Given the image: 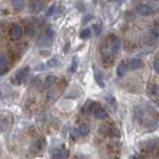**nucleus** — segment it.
I'll return each instance as SVG.
<instances>
[{"label": "nucleus", "mask_w": 159, "mask_h": 159, "mask_svg": "<svg viewBox=\"0 0 159 159\" xmlns=\"http://www.w3.org/2000/svg\"><path fill=\"white\" fill-rule=\"evenodd\" d=\"M54 37H55V33L53 30H51V29L45 30V31L41 34V36L38 38L37 45L40 47H46L52 43Z\"/></svg>", "instance_id": "obj_1"}, {"label": "nucleus", "mask_w": 159, "mask_h": 159, "mask_svg": "<svg viewBox=\"0 0 159 159\" xmlns=\"http://www.w3.org/2000/svg\"><path fill=\"white\" fill-rule=\"evenodd\" d=\"M28 74V68H25V69H21L20 71H18L16 74H15V76L13 77L12 79V82L15 84H22V82L25 80Z\"/></svg>", "instance_id": "obj_2"}, {"label": "nucleus", "mask_w": 159, "mask_h": 159, "mask_svg": "<svg viewBox=\"0 0 159 159\" xmlns=\"http://www.w3.org/2000/svg\"><path fill=\"white\" fill-rule=\"evenodd\" d=\"M93 116L98 119H102L107 116V111L102 107H101L99 104H94L93 108Z\"/></svg>", "instance_id": "obj_3"}, {"label": "nucleus", "mask_w": 159, "mask_h": 159, "mask_svg": "<svg viewBox=\"0 0 159 159\" xmlns=\"http://www.w3.org/2000/svg\"><path fill=\"white\" fill-rule=\"evenodd\" d=\"M121 47V42L120 39L117 37H113L112 40H111V43H109V49H111V52L113 54H117L119 52Z\"/></svg>", "instance_id": "obj_4"}, {"label": "nucleus", "mask_w": 159, "mask_h": 159, "mask_svg": "<svg viewBox=\"0 0 159 159\" xmlns=\"http://www.w3.org/2000/svg\"><path fill=\"white\" fill-rule=\"evenodd\" d=\"M52 159H67L68 151L64 148H57L51 154Z\"/></svg>", "instance_id": "obj_5"}, {"label": "nucleus", "mask_w": 159, "mask_h": 159, "mask_svg": "<svg viewBox=\"0 0 159 159\" xmlns=\"http://www.w3.org/2000/svg\"><path fill=\"white\" fill-rule=\"evenodd\" d=\"M10 36L13 40H19L21 39L22 36H23V29L18 26V25H15L11 28L10 30Z\"/></svg>", "instance_id": "obj_6"}, {"label": "nucleus", "mask_w": 159, "mask_h": 159, "mask_svg": "<svg viewBox=\"0 0 159 159\" xmlns=\"http://www.w3.org/2000/svg\"><path fill=\"white\" fill-rule=\"evenodd\" d=\"M136 10L141 16H144V17L149 16V15L152 13V8L149 6V5H146V4H139L136 8Z\"/></svg>", "instance_id": "obj_7"}, {"label": "nucleus", "mask_w": 159, "mask_h": 159, "mask_svg": "<svg viewBox=\"0 0 159 159\" xmlns=\"http://www.w3.org/2000/svg\"><path fill=\"white\" fill-rule=\"evenodd\" d=\"M29 7L33 13H38L43 9V3L41 0H32V1L30 2Z\"/></svg>", "instance_id": "obj_8"}, {"label": "nucleus", "mask_w": 159, "mask_h": 159, "mask_svg": "<svg viewBox=\"0 0 159 159\" xmlns=\"http://www.w3.org/2000/svg\"><path fill=\"white\" fill-rule=\"evenodd\" d=\"M143 67V62L138 58H132L128 61V68L131 70H137Z\"/></svg>", "instance_id": "obj_9"}, {"label": "nucleus", "mask_w": 159, "mask_h": 159, "mask_svg": "<svg viewBox=\"0 0 159 159\" xmlns=\"http://www.w3.org/2000/svg\"><path fill=\"white\" fill-rule=\"evenodd\" d=\"M127 69H128V63H126L125 61H121L120 63H119V65L117 66V69H116L117 77H119V78L123 77L124 75L126 74Z\"/></svg>", "instance_id": "obj_10"}, {"label": "nucleus", "mask_w": 159, "mask_h": 159, "mask_svg": "<svg viewBox=\"0 0 159 159\" xmlns=\"http://www.w3.org/2000/svg\"><path fill=\"white\" fill-rule=\"evenodd\" d=\"M57 82V77L55 76H48L45 80V83H44V88L45 89H50L51 87H53L55 84Z\"/></svg>", "instance_id": "obj_11"}, {"label": "nucleus", "mask_w": 159, "mask_h": 159, "mask_svg": "<svg viewBox=\"0 0 159 159\" xmlns=\"http://www.w3.org/2000/svg\"><path fill=\"white\" fill-rule=\"evenodd\" d=\"M94 80H96L97 84H98L101 88H104V82H103V78L102 73L98 71V70H94Z\"/></svg>", "instance_id": "obj_12"}, {"label": "nucleus", "mask_w": 159, "mask_h": 159, "mask_svg": "<svg viewBox=\"0 0 159 159\" xmlns=\"http://www.w3.org/2000/svg\"><path fill=\"white\" fill-rule=\"evenodd\" d=\"M79 129V132H80V135L82 136H86L89 134V126L88 125L87 123H83L80 125V127L78 128Z\"/></svg>", "instance_id": "obj_13"}, {"label": "nucleus", "mask_w": 159, "mask_h": 159, "mask_svg": "<svg viewBox=\"0 0 159 159\" xmlns=\"http://www.w3.org/2000/svg\"><path fill=\"white\" fill-rule=\"evenodd\" d=\"M6 66H7V60L4 55H1L0 56V70H1L2 76L5 74V71H6Z\"/></svg>", "instance_id": "obj_14"}, {"label": "nucleus", "mask_w": 159, "mask_h": 159, "mask_svg": "<svg viewBox=\"0 0 159 159\" xmlns=\"http://www.w3.org/2000/svg\"><path fill=\"white\" fill-rule=\"evenodd\" d=\"M148 93H149V94H151V96H156V94L159 93V87L156 84H149Z\"/></svg>", "instance_id": "obj_15"}, {"label": "nucleus", "mask_w": 159, "mask_h": 159, "mask_svg": "<svg viewBox=\"0 0 159 159\" xmlns=\"http://www.w3.org/2000/svg\"><path fill=\"white\" fill-rule=\"evenodd\" d=\"M94 103L92 101H88L84 103V106L83 107V112L84 113H88V112H91L93 111V108Z\"/></svg>", "instance_id": "obj_16"}, {"label": "nucleus", "mask_w": 159, "mask_h": 159, "mask_svg": "<svg viewBox=\"0 0 159 159\" xmlns=\"http://www.w3.org/2000/svg\"><path fill=\"white\" fill-rule=\"evenodd\" d=\"M11 3L13 5V7L17 10H22L25 5L24 0H11Z\"/></svg>", "instance_id": "obj_17"}, {"label": "nucleus", "mask_w": 159, "mask_h": 159, "mask_svg": "<svg viewBox=\"0 0 159 159\" xmlns=\"http://www.w3.org/2000/svg\"><path fill=\"white\" fill-rule=\"evenodd\" d=\"M144 116V111L141 107H136L134 109V118L135 119H141Z\"/></svg>", "instance_id": "obj_18"}, {"label": "nucleus", "mask_w": 159, "mask_h": 159, "mask_svg": "<svg viewBox=\"0 0 159 159\" xmlns=\"http://www.w3.org/2000/svg\"><path fill=\"white\" fill-rule=\"evenodd\" d=\"M150 35L153 38L159 37V24H155L154 26L150 29Z\"/></svg>", "instance_id": "obj_19"}, {"label": "nucleus", "mask_w": 159, "mask_h": 159, "mask_svg": "<svg viewBox=\"0 0 159 159\" xmlns=\"http://www.w3.org/2000/svg\"><path fill=\"white\" fill-rule=\"evenodd\" d=\"M89 36H91V30L89 28L83 29L82 32L80 33V38H82V39H88Z\"/></svg>", "instance_id": "obj_20"}, {"label": "nucleus", "mask_w": 159, "mask_h": 159, "mask_svg": "<svg viewBox=\"0 0 159 159\" xmlns=\"http://www.w3.org/2000/svg\"><path fill=\"white\" fill-rule=\"evenodd\" d=\"M106 101L108 104H111V106H116V98H114L112 94H107L106 96Z\"/></svg>", "instance_id": "obj_21"}, {"label": "nucleus", "mask_w": 159, "mask_h": 159, "mask_svg": "<svg viewBox=\"0 0 159 159\" xmlns=\"http://www.w3.org/2000/svg\"><path fill=\"white\" fill-rule=\"evenodd\" d=\"M58 65V59L57 58H52L51 60H49L47 62V66L49 68H54Z\"/></svg>", "instance_id": "obj_22"}, {"label": "nucleus", "mask_w": 159, "mask_h": 159, "mask_svg": "<svg viewBox=\"0 0 159 159\" xmlns=\"http://www.w3.org/2000/svg\"><path fill=\"white\" fill-rule=\"evenodd\" d=\"M77 69H78V59H77V57H75L74 60H73V62H72L71 72H72V73H75V72L77 71Z\"/></svg>", "instance_id": "obj_23"}, {"label": "nucleus", "mask_w": 159, "mask_h": 159, "mask_svg": "<svg viewBox=\"0 0 159 159\" xmlns=\"http://www.w3.org/2000/svg\"><path fill=\"white\" fill-rule=\"evenodd\" d=\"M55 10H56V5H55V4L51 5V6H50L48 8V10L46 11V16L49 17V16H51V15H53L54 12H55Z\"/></svg>", "instance_id": "obj_24"}, {"label": "nucleus", "mask_w": 159, "mask_h": 159, "mask_svg": "<svg viewBox=\"0 0 159 159\" xmlns=\"http://www.w3.org/2000/svg\"><path fill=\"white\" fill-rule=\"evenodd\" d=\"M153 68L156 73H159V59H156L153 63Z\"/></svg>", "instance_id": "obj_25"}, {"label": "nucleus", "mask_w": 159, "mask_h": 159, "mask_svg": "<svg viewBox=\"0 0 159 159\" xmlns=\"http://www.w3.org/2000/svg\"><path fill=\"white\" fill-rule=\"evenodd\" d=\"M93 29H94V33H96V35H97V36H98L99 33H101V25L96 24L93 26Z\"/></svg>", "instance_id": "obj_26"}, {"label": "nucleus", "mask_w": 159, "mask_h": 159, "mask_svg": "<svg viewBox=\"0 0 159 159\" xmlns=\"http://www.w3.org/2000/svg\"><path fill=\"white\" fill-rule=\"evenodd\" d=\"M69 47H70V44L67 43V44H66V46H65V49H64V50H65V51H64L65 54H67V53H68V51H69Z\"/></svg>", "instance_id": "obj_27"}, {"label": "nucleus", "mask_w": 159, "mask_h": 159, "mask_svg": "<svg viewBox=\"0 0 159 159\" xmlns=\"http://www.w3.org/2000/svg\"><path fill=\"white\" fill-rule=\"evenodd\" d=\"M131 159H139V158H138V157H136V156H132V157H131Z\"/></svg>", "instance_id": "obj_28"}, {"label": "nucleus", "mask_w": 159, "mask_h": 159, "mask_svg": "<svg viewBox=\"0 0 159 159\" xmlns=\"http://www.w3.org/2000/svg\"><path fill=\"white\" fill-rule=\"evenodd\" d=\"M158 157H159V149H158Z\"/></svg>", "instance_id": "obj_29"}, {"label": "nucleus", "mask_w": 159, "mask_h": 159, "mask_svg": "<svg viewBox=\"0 0 159 159\" xmlns=\"http://www.w3.org/2000/svg\"><path fill=\"white\" fill-rule=\"evenodd\" d=\"M152 1H156V0H152Z\"/></svg>", "instance_id": "obj_30"}]
</instances>
